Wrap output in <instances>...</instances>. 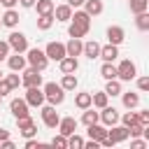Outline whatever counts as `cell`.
Instances as JSON below:
<instances>
[{
  "instance_id": "f907efd6",
  "label": "cell",
  "mask_w": 149,
  "mask_h": 149,
  "mask_svg": "<svg viewBox=\"0 0 149 149\" xmlns=\"http://www.w3.org/2000/svg\"><path fill=\"white\" fill-rule=\"evenodd\" d=\"M2 77H5V74H2V70H0V79H2Z\"/></svg>"
},
{
  "instance_id": "f1b7e54d",
  "label": "cell",
  "mask_w": 149,
  "mask_h": 149,
  "mask_svg": "<svg viewBox=\"0 0 149 149\" xmlns=\"http://www.w3.org/2000/svg\"><path fill=\"white\" fill-rule=\"evenodd\" d=\"M100 74H102V79H116V65L114 63H102Z\"/></svg>"
},
{
  "instance_id": "c3c4849f",
  "label": "cell",
  "mask_w": 149,
  "mask_h": 149,
  "mask_svg": "<svg viewBox=\"0 0 149 149\" xmlns=\"http://www.w3.org/2000/svg\"><path fill=\"white\" fill-rule=\"evenodd\" d=\"M21 2V7H26V9H30L33 5H35V0H19Z\"/></svg>"
},
{
  "instance_id": "8d00e7d4",
  "label": "cell",
  "mask_w": 149,
  "mask_h": 149,
  "mask_svg": "<svg viewBox=\"0 0 149 149\" xmlns=\"http://www.w3.org/2000/svg\"><path fill=\"white\" fill-rule=\"evenodd\" d=\"M86 33H88V30H84V28L77 26V23H70V28H68V35H70V37H79V40H81Z\"/></svg>"
},
{
  "instance_id": "484cf974",
  "label": "cell",
  "mask_w": 149,
  "mask_h": 149,
  "mask_svg": "<svg viewBox=\"0 0 149 149\" xmlns=\"http://www.w3.org/2000/svg\"><path fill=\"white\" fill-rule=\"evenodd\" d=\"M35 9H37V14H54V0H35V5H33Z\"/></svg>"
},
{
  "instance_id": "7402d4cb",
  "label": "cell",
  "mask_w": 149,
  "mask_h": 149,
  "mask_svg": "<svg viewBox=\"0 0 149 149\" xmlns=\"http://www.w3.org/2000/svg\"><path fill=\"white\" fill-rule=\"evenodd\" d=\"M0 21H2V26H7V28H16V26H19V12L12 7V9H7V12L0 16Z\"/></svg>"
},
{
  "instance_id": "3957f363",
  "label": "cell",
  "mask_w": 149,
  "mask_h": 149,
  "mask_svg": "<svg viewBox=\"0 0 149 149\" xmlns=\"http://www.w3.org/2000/svg\"><path fill=\"white\" fill-rule=\"evenodd\" d=\"M7 44H9V49H14L16 54H26V51H28V37H26L21 30H12L9 37H7Z\"/></svg>"
},
{
  "instance_id": "60d3db41",
  "label": "cell",
  "mask_w": 149,
  "mask_h": 149,
  "mask_svg": "<svg viewBox=\"0 0 149 149\" xmlns=\"http://www.w3.org/2000/svg\"><path fill=\"white\" fill-rule=\"evenodd\" d=\"M9 51H12V49H9V44H7L5 40H0V63H2V61L9 56Z\"/></svg>"
},
{
  "instance_id": "277c9868",
  "label": "cell",
  "mask_w": 149,
  "mask_h": 149,
  "mask_svg": "<svg viewBox=\"0 0 149 149\" xmlns=\"http://www.w3.org/2000/svg\"><path fill=\"white\" fill-rule=\"evenodd\" d=\"M137 77V68H135V63L133 61H121L119 65H116V79L119 81H130V79H135Z\"/></svg>"
},
{
  "instance_id": "d6a6232c",
  "label": "cell",
  "mask_w": 149,
  "mask_h": 149,
  "mask_svg": "<svg viewBox=\"0 0 149 149\" xmlns=\"http://www.w3.org/2000/svg\"><path fill=\"white\" fill-rule=\"evenodd\" d=\"M95 121H98V112H95L93 107H86L84 114H81V123H84V126H91V123H95Z\"/></svg>"
},
{
  "instance_id": "4316f807",
  "label": "cell",
  "mask_w": 149,
  "mask_h": 149,
  "mask_svg": "<svg viewBox=\"0 0 149 149\" xmlns=\"http://www.w3.org/2000/svg\"><path fill=\"white\" fill-rule=\"evenodd\" d=\"M135 26H137V30L147 33V30H149V12H140V14H135Z\"/></svg>"
},
{
  "instance_id": "83f0119b",
  "label": "cell",
  "mask_w": 149,
  "mask_h": 149,
  "mask_svg": "<svg viewBox=\"0 0 149 149\" xmlns=\"http://www.w3.org/2000/svg\"><path fill=\"white\" fill-rule=\"evenodd\" d=\"M77 77H74V72H70V74H63V79H61V86H63V91H74L77 88Z\"/></svg>"
},
{
  "instance_id": "d6986e66",
  "label": "cell",
  "mask_w": 149,
  "mask_h": 149,
  "mask_svg": "<svg viewBox=\"0 0 149 149\" xmlns=\"http://www.w3.org/2000/svg\"><path fill=\"white\" fill-rule=\"evenodd\" d=\"M70 16H72V7L65 2V5H58V7H54V19L56 21H61V23H68L70 21Z\"/></svg>"
},
{
  "instance_id": "681fc988",
  "label": "cell",
  "mask_w": 149,
  "mask_h": 149,
  "mask_svg": "<svg viewBox=\"0 0 149 149\" xmlns=\"http://www.w3.org/2000/svg\"><path fill=\"white\" fill-rule=\"evenodd\" d=\"M7 137H9V130H5V128L0 126V140H7Z\"/></svg>"
},
{
  "instance_id": "f6af8a7d",
  "label": "cell",
  "mask_w": 149,
  "mask_h": 149,
  "mask_svg": "<svg viewBox=\"0 0 149 149\" xmlns=\"http://www.w3.org/2000/svg\"><path fill=\"white\" fill-rule=\"evenodd\" d=\"M40 147H42V142L33 140V137H28V140H26V149H40Z\"/></svg>"
},
{
  "instance_id": "7c38bea8",
  "label": "cell",
  "mask_w": 149,
  "mask_h": 149,
  "mask_svg": "<svg viewBox=\"0 0 149 149\" xmlns=\"http://www.w3.org/2000/svg\"><path fill=\"white\" fill-rule=\"evenodd\" d=\"M5 61H7V65H9V70H12V72H21V70L28 65L26 56H21V54H16V51H14L12 56H7Z\"/></svg>"
},
{
  "instance_id": "5bb4252c",
  "label": "cell",
  "mask_w": 149,
  "mask_h": 149,
  "mask_svg": "<svg viewBox=\"0 0 149 149\" xmlns=\"http://www.w3.org/2000/svg\"><path fill=\"white\" fill-rule=\"evenodd\" d=\"M98 58H102L105 63H114L116 58H119V47L116 44H105V47H100V56Z\"/></svg>"
},
{
  "instance_id": "5b68a950",
  "label": "cell",
  "mask_w": 149,
  "mask_h": 149,
  "mask_svg": "<svg viewBox=\"0 0 149 149\" xmlns=\"http://www.w3.org/2000/svg\"><path fill=\"white\" fill-rule=\"evenodd\" d=\"M23 100L28 102V107H42V105H44V91H42L40 86H28Z\"/></svg>"
},
{
  "instance_id": "b9f144b4",
  "label": "cell",
  "mask_w": 149,
  "mask_h": 149,
  "mask_svg": "<svg viewBox=\"0 0 149 149\" xmlns=\"http://www.w3.org/2000/svg\"><path fill=\"white\" fill-rule=\"evenodd\" d=\"M9 91H12V86H9V81H7L5 77H2V79H0V98H5V95H7Z\"/></svg>"
},
{
  "instance_id": "ffe728a7",
  "label": "cell",
  "mask_w": 149,
  "mask_h": 149,
  "mask_svg": "<svg viewBox=\"0 0 149 149\" xmlns=\"http://www.w3.org/2000/svg\"><path fill=\"white\" fill-rule=\"evenodd\" d=\"M81 49H84V42L79 40V37H70V42L65 44V54L68 56H81Z\"/></svg>"
},
{
  "instance_id": "bcb514c9",
  "label": "cell",
  "mask_w": 149,
  "mask_h": 149,
  "mask_svg": "<svg viewBox=\"0 0 149 149\" xmlns=\"http://www.w3.org/2000/svg\"><path fill=\"white\" fill-rule=\"evenodd\" d=\"M68 5H70L72 9H77V7H81V5H84V0H68Z\"/></svg>"
},
{
  "instance_id": "d590c367",
  "label": "cell",
  "mask_w": 149,
  "mask_h": 149,
  "mask_svg": "<svg viewBox=\"0 0 149 149\" xmlns=\"http://www.w3.org/2000/svg\"><path fill=\"white\" fill-rule=\"evenodd\" d=\"M121 119V123L128 128V126H133V123H140V119H137V112H126L123 116H119Z\"/></svg>"
},
{
  "instance_id": "f546056e",
  "label": "cell",
  "mask_w": 149,
  "mask_h": 149,
  "mask_svg": "<svg viewBox=\"0 0 149 149\" xmlns=\"http://www.w3.org/2000/svg\"><path fill=\"white\" fill-rule=\"evenodd\" d=\"M121 81L119 79H107V86H105V93L107 95H121Z\"/></svg>"
},
{
  "instance_id": "4fadbf2b",
  "label": "cell",
  "mask_w": 149,
  "mask_h": 149,
  "mask_svg": "<svg viewBox=\"0 0 149 149\" xmlns=\"http://www.w3.org/2000/svg\"><path fill=\"white\" fill-rule=\"evenodd\" d=\"M107 40H109V44H121L123 40H126V30L121 28V26H109L107 28Z\"/></svg>"
},
{
  "instance_id": "44dd1931",
  "label": "cell",
  "mask_w": 149,
  "mask_h": 149,
  "mask_svg": "<svg viewBox=\"0 0 149 149\" xmlns=\"http://www.w3.org/2000/svg\"><path fill=\"white\" fill-rule=\"evenodd\" d=\"M102 9H105L102 0H84V12L88 16H98V14H102Z\"/></svg>"
},
{
  "instance_id": "ab89813d",
  "label": "cell",
  "mask_w": 149,
  "mask_h": 149,
  "mask_svg": "<svg viewBox=\"0 0 149 149\" xmlns=\"http://www.w3.org/2000/svg\"><path fill=\"white\" fill-rule=\"evenodd\" d=\"M5 79L9 81V86H12V88H19V86H21V77H19L16 72H12V74H7Z\"/></svg>"
},
{
  "instance_id": "8fae6325",
  "label": "cell",
  "mask_w": 149,
  "mask_h": 149,
  "mask_svg": "<svg viewBox=\"0 0 149 149\" xmlns=\"http://www.w3.org/2000/svg\"><path fill=\"white\" fill-rule=\"evenodd\" d=\"M56 128H58V133H61V135H65V137H68V135H72V133L77 130V119H74V116H63V119L58 121V126H56Z\"/></svg>"
},
{
  "instance_id": "cb8c5ba5",
  "label": "cell",
  "mask_w": 149,
  "mask_h": 149,
  "mask_svg": "<svg viewBox=\"0 0 149 149\" xmlns=\"http://www.w3.org/2000/svg\"><path fill=\"white\" fill-rule=\"evenodd\" d=\"M121 100H123V107L126 109H135L137 105H140V95L137 93H133V91H121Z\"/></svg>"
},
{
  "instance_id": "1f68e13d",
  "label": "cell",
  "mask_w": 149,
  "mask_h": 149,
  "mask_svg": "<svg viewBox=\"0 0 149 149\" xmlns=\"http://www.w3.org/2000/svg\"><path fill=\"white\" fill-rule=\"evenodd\" d=\"M54 14H40V19H37V28L40 30H49L51 26H54Z\"/></svg>"
},
{
  "instance_id": "e575fe53",
  "label": "cell",
  "mask_w": 149,
  "mask_h": 149,
  "mask_svg": "<svg viewBox=\"0 0 149 149\" xmlns=\"http://www.w3.org/2000/svg\"><path fill=\"white\" fill-rule=\"evenodd\" d=\"M147 7H149V0H130V12L133 14L147 12Z\"/></svg>"
},
{
  "instance_id": "ba28073f",
  "label": "cell",
  "mask_w": 149,
  "mask_h": 149,
  "mask_svg": "<svg viewBox=\"0 0 149 149\" xmlns=\"http://www.w3.org/2000/svg\"><path fill=\"white\" fill-rule=\"evenodd\" d=\"M42 121H44L47 128H56V126H58L61 116H58V112H56V105H44V107H42Z\"/></svg>"
},
{
  "instance_id": "9c48e42d",
  "label": "cell",
  "mask_w": 149,
  "mask_h": 149,
  "mask_svg": "<svg viewBox=\"0 0 149 149\" xmlns=\"http://www.w3.org/2000/svg\"><path fill=\"white\" fill-rule=\"evenodd\" d=\"M98 121H102V126H114V123H119V112H116L114 107L105 105V107L98 112Z\"/></svg>"
},
{
  "instance_id": "7a4b0ae2",
  "label": "cell",
  "mask_w": 149,
  "mask_h": 149,
  "mask_svg": "<svg viewBox=\"0 0 149 149\" xmlns=\"http://www.w3.org/2000/svg\"><path fill=\"white\" fill-rule=\"evenodd\" d=\"M26 54H28V56H26V61H28V65H30V68H35V70H40V72H42V70H47L49 58H47V54H44L42 49H37V47H35V49H30V47H28V51H26Z\"/></svg>"
},
{
  "instance_id": "30bf717a",
  "label": "cell",
  "mask_w": 149,
  "mask_h": 149,
  "mask_svg": "<svg viewBox=\"0 0 149 149\" xmlns=\"http://www.w3.org/2000/svg\"><path fill=\"white\" fill-rule=\"evenodd\" d=\"M44 54H47V58H49V61H61L63 56H68V54H65V44H63V42H49V44H47V49H44Z\"/></svg>"
},
{
  "instance_id": "603a6c76",
  "label": "cell",
  "mask_w": 149,
  "mask_h": 149,
  "mask_svg": "<svg viewBox=\"0 0 149 149\" xmlns=\"http://www.w3.org/2000/svg\"><path fill=\"white\" fill-rule=\"evenodd\" d=\"M81 54L86 56V58H98L100 56V44L95 42V40H91V42H84V49H81Z\"/></svg>"
},
{
  "instance_id": "8992f818",
  "label": "cell",
  "mask_w": 149,
  "mask_h": 149,
  "mask_svg": "<svg viewBox=\"0 0 149 149\" xmlns=\"http://www.w3.org/2000/svg\"><path fill=\"white\" fill-rule=\"evenodd\" d=\"M16 126H19V133H21L26 140L37 135V126H35V121L30 119V114H28V116H21V119H16Z\"/></svg>"
},
{
  "instance_id": "6da1fadb",
  "label": "cell",
  "mask_w": 149,
  "mask_h": 149,
  "mask_svg": "<svg viewBox=\"0 0 149 149\" xmlns=\"http://www.w3.org/2000/svg\"><path fill=\"white\" fill-rule=\"evenodd\" d=\"M42 91H44V100H47L49 105H61V102L65 100V91H63V86L56 84V81H47Z\"/></svg>"
},
{
  "instance_id": "2e32d148",
  "label": "cell",
  "mask_w": 149,
  "mask_h": 149,
  "mask_svg": "<svg viewBox=\"0 0 149 149\" xmlns=\"http://www.w3.org/2000/svg\"><path fill=\"white\" fill-rule=\"evenodd\" d=\"M9 109H12V114H14L16 119L28 116V102H26L23 98H14V100L9 102Z\"/></svg>"
},
{
  "instance_id": "816d5d0a",
  "label": "cell",
  "mask_w": 149,
  "mask_h": 149,
  "mask_svg": "<svg viewBox=\"0 0 149 149\" xmlns=\"http://www.w3.org/2000/svg\"><path fill=\"white\" fill-rule=\"evenodd\" d=\"M0 26H2V21H0Z\"/></svg>"
},
{
  "instance_id": "836d02e7",
  "label": "cell",
  "mask_w": 149,
  "mask_h": 149,
  "mask_svg": "<svg viewBox=\"0 0 149 149\" xmlns=\"http://www.w3.org/2000/svg\"><path fill=\"white\" fill-rule=\"evenodd\" d=\"M68 147H70V149H84V137L77 135V133L68 135Z\"/></svg>"
},
{
  "instance_id": "9a60e30c",
  "label": "cell",
  "mask_w": 149,
  "mask_h": 149,
  "mask_svg": "<svg viewBox=\"0 0 149 149\" xmlns=\"http://www.w3.org/2000/svg\"><path fill=\"white\" fill-rule=\"evenodd\" d=\"M58 65H61V72H63V74H70V72H77V70H79V61H77L74 56H63V58L58 61Z\"/></svg>"
},
{
  "instance_id": "d4e9b609",
  "label": "cell",
  "mask_w": 149,
  "mask_h": 149,
  "mask_svg": "<svg viewBox=\"0 0 149 149\" xmlns=\"http://www.w3.org/2000/svg\"><path fill=\"white\" fill-rule=\"evenodd\" d=\"M107 100H109V95H107L105 91H100V93H91V107H95V109H102V107L107 105Z\"/></svg>"
},
{
  "instance_id": "f5cc1de1",
  "label": "cell",
  "mask_w": 149,
  "mask_h": 149,
  "mask_svg": "<svg viewBox=\"0 0 149 149\" xmlns=\"http://www.w3.org/2000/svg\"><path fill=\"white\" fill-rule=\"evenodd\" d=\"M0 102H2V98H0Z\"/></svg>"
},
{
  "instance_id": "ac0fdd59",
  "label": "cell",
  "mask_w": 149,
  "mask_h": 149,
  "mask_svg": "<svg viewBox=\"0 0 149 149\" xmlns=\"http://www.w3.org/2000/svg\"><path fill=\"white\" fill-rule=\"evenodd\" d=\"M86 128H88V137L95 140V142H102V140L107 137V126H100L98 121L91 123V126H86Z\"/></svg>"
},
{
  "instance_id": "4dcf8cb0",
  "label": "cell",
  "mask_w": 149,
  "mask_h": 149,
  "mask_svg": "<svg viewBox=\"0 0 149 149\" xmlns=\"http://www.w3.org/2000/svg\"><path fill=\"white\" fill-rule=\"evenodd\" d=\"M74 105H77L79 109H86V107H91V93H88V91H84V93H77V95H74Z\"/></svg>"
},
{
  "instance_id": "74e56055",
  "label": "cell",
  "mask_w": 149,
  "mask_h": 149,
  "mask_svg": "<svg viewBox=\"0 0 149 149\" xmlns=\"http://www.w3.org/2000/svg\"><path fill=\"white\" fill-rule=\"evenodd\" d=\"M49 144H51V147H58V149H65V147H68V137L58 133V135H54V137H51V142H49Z\"/></svg>"
},
{
  "instance_id": "7dc6e473",
  "label": "cell",
  "mask_w": 149,
  "mask_h": 149,
  "mask_svg": "<svg viewBox=\"0 0 149 149\" xmlns=\"http://www.w3.org/2000/svg\"><path fill=\"white\" fill-rule=\"evenodd\" d=\"M16 2H19V0H0V5H5L7 9H12V7L16 5Z\"/></svg>"
},
{
  "instance_id": "e0dca14e",
  "label": "cell",
  "mask_w": 149,
  "mask_h": 149,
  "mask_svg": "<svg viewBox=\"0 0 149 149\" xmlns=\"http://www.w3.org/2000/svg\"><path fill=\"white\" fill-rule=\"evenodd\" d=\"M70 21H72V23H77V26H81L84 30H88V28H91V16H88L84 9H74V12H72V16H70Z\"/></svg>"
},
{
  "instance_id": "ee69618b",
  "label": "cell",
  "mask_w": 149,
  "mask_h": 149,
  "mask_svg": "<svg viewBox=\"0 0 149 149\" xmlns=\"http://www.w3.org/2000/svg\"><path fill=\"white\" fill-rule=\"evenodd\" d=\"M130 147H133V149H144V147H147V140H140V137H135V140L130 142Z\"/></svg>"
},
{
  "instance_id": "52a82bcc",
  "label": "cell",
  "mask_w": 149,
  "mask_h": 149,
  "mask_svg": "<svg viewBox=\"0 0 149 149\" xmlns=\"http://www.w3.org/2000/svg\"><path fill=\"white\" fill-rule=\"evenodd\" d=\"M21 86H42V74H40V70H35V68H23V77H21Z\"/></svg>"
},
{
  "instance_id": "f35d334b",
  "label": "cell",
  "mask_w": 149,
  "mask_h": 149,
  "mask_svg": "<svg viewBox=\"0 0 149 149\" xmlns=\"http://www.w3.org/2000/svg\"><path fill=\"white\" fill-rule=\"evenodd\" d=\"M142 130H144L142 123H133V126H128V137H140Z\"/></svg>"
},
{
  "instance_id": "7bdbcfd3",
  "label": "cell",
  "mask_w": 149,
  "mask_h": 149,
  "mask_svg": "<svg viewBox=\"0 0 149 149\" xmlns=\"http://www.w3.org/2000/svg\"><path fill=\"white\" fill-rule=\"evenodd\" d=\"M137 88L140 91H149V77H137Z\"/></svg>"
}]
</instances>
